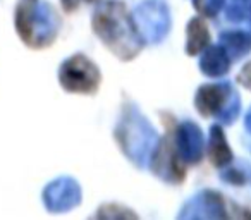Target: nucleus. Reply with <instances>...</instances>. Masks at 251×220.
I'll use <instances>...</instances> for the list:
<instances>
[{"instance_id":"nucleus-1","label":"nucleus","mask_w":251,"mask_h":220,"mask_svg":"<svg viewBox=\"0 0 251 220\" xmlns=\"http://www.w3.org/2000/svg\"><path fill=\"white\" fill-rule=\"evenodd\" d=\"M93 31L101 43L122 60L134 59L145 45L136 21L119 0L105 2L95 12Z\"/></svg>"},{"instance_id":"nucleus-2","label":"nucleus","mask_w":251,"mask_h":220,"mask_svg":"<svg viewBox=\"0 0 251 220\" xmlns=\"http://www.w3.org/2000/svg\"><path fill=\"white\" fill-rule=\"evenodd\" d=\"M59 21L49 4L38 5L26 0L18 5L16 11V28L23 42L31 49H45L55 40Z\"/></svg>"},{"instance_id":"nucleus-3","label":"nucleus","mask_w":251,"mask_h":220,"mask_svg":"<svg viewBox=\"0 0 251 220\" xmlns=\"http://www.w3.org/2000/svg\"><path fill=\"white\" fill-rule=\"evenodd\" d=\"M195 105L203 117L219 116L222 122H230L237 117L239 100L229 84H205L196 93Z\"/></svg>"},{"instance_id":"nucleus-4","label":"nucleus","mask_w":251,"mask_h":220,"mask_svg":"<svg viewBox=\"0 0 251 220\" xmlns=\"http://www.w3.org/2000/svg\"><path fill=\"white\" fill-rule=\"evenodd\" d=\"M59 81L69 93L93 95L100 86V71L88 57L76 53L60 66Z\"/></svg>"},{"instance_id":"nucleus-5","label":"nucleus","mask_w":251,"mask_h":220,"mask_svg":"<svg viewBox=\"0 0 251 220\" xmlns=\"http://www.w3.org/2000/svg\"><path fill=\"white\" fill-rule=\"evenodd\" d=\"M184 169L186 164L181 158V155H179L177 145H176V136L172 133H169L160 141L157 150L153 151L151 171L157 175H160L164 181L182 182V179H184Z\"/></svg>"},{"instance_id":"nucleus-6","label":"nucleus","mask_w":251,"mask_h":220,"mask_svg":"<svg viewBox=\"0 0 251 220\" xmlns=\"http://www.w3.org/2000/svg\"><path fill=\"white\" fill-rule=\"evenodd\" d=\"M138 19H141V36L148 40H160L169 31V12L160 2H147L138 9Z\"/></svg>"},{"instance_id":"nucleus-7","label":"nucleus","mask_w":251,"mask_h":220,"mask_svg":"<svg viewBox=\"0 0 251 220\" xmlns=\"http://www.w3.org/2000/svg\"><path fill=\"white\" fill-rule=\"evenodd\" d=\"M176 145L184 164H198L203 155V134L193 122H184L177 127Z\"/></svg>"},{"instance_id":"nucleus-8","label":"nucleus","mask_w":251,"mask_h":220,"mask_svg":"<svg viewBox=\"0 0 251 220\" xmlns=\"http://www.w3.org/2000/svg\"><path fill=\"white\" fill-rule=\"evenodd\" d=\"M203 74L210 77H219L222 74H226L230 67V57L226 52L222 45L220 47H206L205 55L201 57V62H200Z\"/></svg>"},{"instance_id":"nucleus-9","label":"nucleus","mask_w":251,"mask_h":220,"mask_svg":"<svg viewBox=\"0 0 251 220\" xmlns=\"http://www.w3.org/2000/svg\"><path fill=\"white\" fill-rule=\"evenodd\" d=\"M206 151H208V160L212 162L215 167H224V165H227L232 160V153H230V148L227 147L226 136H224L222 127L220 126L212 127Z\"/></svg>"},{"instance_id":"nucleus-10","label":"nucleus","mask_w":251,"mask_h":220,"mask_svg":"<svg viewBox=\"0 0 251 220\" xmlns=\"http://www.w3.org/2000/svg\"><path fill=\"white\" fill-rule=\"evenodd\" d=\"M210 45V31L201 18H195L188 24V43L186 52L188 55H198L200 52Z\"/></svg>"},{"instance_id":"nucleus-11","label":"nucleus","mask_w":251,"mask_h":220,"mask_svg":"<svg viewBox=\"0 0 251 220\" xmlns=\"http://www.w3.org/2000/svg\"><path fill=\"white\" fill-rule=\"evenodd\" d=\"M74 182L73 181H59V182H53L52 188L55 189V193H52L50 189H47L45 193V199L49 203L50 208H67V206H73L77 199H73V196H77V188L73 191L74 188Z\"/></svg>"},{"instance_id":"nucleus-12","label":"nucleus","mask_w":251,"mask_h":220,"mask_svg":"<svg viewBox=\"0 0 251 220\" xmlns=\"http://www.w3.org/2000/svg\"><path fill=\"white\" fill-rule=\"evenodd\" d=\"M220 42H222L226 52L229 53V57H243L246 52L251 50V36L246 33H226V35L220 36Z\"/></svg>"},{"instance_id":"nucleus-13","label":"nucleus","mask_w":251,"mask_h":220,"mask_svg":"<svg viewBox=\"0 0 251 220\" xmlns=\"http://www.w3.org/2000/svg\"><path fill=\"white\" fill-rule=\"evenodd\" d=\"M196 11L205 18H213L222 9L224 0H193Z\"/></svg>"},{"instance_id":"nucleus-14","label":"nucleus","mask_w":251,"mask_h":220,"mask_svg":"<svg viewBox=\"0 0 251 220\" xmlns=\"http://www.w3.org/2000/svg\"><path fill=\"white\" fill-rule=\"evenodd\" d=\"M81 2H86V4H93V2H100V0H60L64 11L66 12H73L79 7Z\"/></svg>"},{"instance_id":"nucleus-15","label":"nucleus","mask_w":251,"mask_h":220,"mask_svg":"<svg viewBox=\"0 0 251 220\" xmlns=\"http://www.w3.org/2000/svg\"><path fill=\"white\" fill-rule=\"evenodd\" d=\"M237 83H241L243 86H246L248 90H251V62L239 73V76H237Z\"/></svg>"},{"instance_id":"nucleus-16","label":"nucleus","mask_w":251,"mask_h":220,"mask_svg":"<svg viewBox=\"0 0 251 220\" xmlns=\"http://www.w3.org/2000/svg\"><path fill=\"white\" fill-rule=\"evenodd\" d=\"M31 2H36V0H31Z\"/></svg>"}]
</instances>
